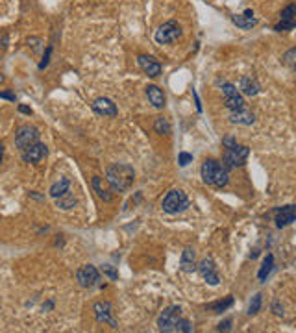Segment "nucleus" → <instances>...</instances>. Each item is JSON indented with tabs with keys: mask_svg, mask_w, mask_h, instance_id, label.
<instances>
[{
	"mask_svg": "<svg viewBox=\"0 0 296 333\" xmlns=\"http://www.w3.org/2000/svg\"><path fill=\"white\" fill-rule=\"evenodd\" d=\"M93 311H95V318L97 322L100 324H109L113 329H117V320H115V311H113L111 302H106V300H100L93 306Z\"/></svg>",
	"mask_w": 296,
	"mask_h": 333,
	"instance_id": "9d476101",
	"label": "nucleus"
},
{
	"mask_svg": "<svg viewBox=\"0 0 296 333\" xmlns=\"http://www.w3.org/2000/svg\"><path fill=\"white\" fill-rule=\"evenodd\" d=\"M250 156V148L245 146V144H233V146H228L224 148V154H222V161L220 163L224 165L226 169H237V167H243L246 163V159Z\"/></svg>",
	"mask_w": 296,
	"mask_h": 333,
	"instance_id": "20e7f679",
	"label": "nucleus"
},
{
	"mask_svg": "<svg viewBox=\"0 0 296 333\" xmlns=\"http://www.w3.org/2000/svg\"><path fill=\"white\" fill-rule=\"evenodd\" d=\"M137 63L150 78H158L161 74V63L158 59H154L152 56H139Z\"/></svg>",
	"mask_w": 296,
	"mask_h": 333,
	"instance_id": "dca6fc26",
	"label": "nucleus"
},
{
	"mask_svg": "<svg viewBox=\"0 0 296 333\" xmlns=\"http://www.w3.org/2000/svg\"><path fill=\"white\" fill-rule=\"evenodd\" d=\"M230 329H231V318H228V320H224V322H220L217 326V331H230Z\"/></svg>",
	"mask_w": 296,
	"mask_h": 333,
	"instance_id": "72a5a7b5",
	"label": "nucleus"
},
{
	"mask_svg": "<svg viewBox=\"0 0 296 333\" xmlns=\"http://www.w3.org/2000/svg\"><path fill=\"white\" fill-rule=\"evenodd\" d=\"M294 221H296V207L292 204L283 205L276 213V226L278 228H287V226H291Z\"/></svg>",
	"mask_w": 296,
	"mask_h": 333,
	"instance_id": "2eb2a0df",
	"label": "nucleus"
},
{
	"mask_svg": "<svg viewBox=\"0 0 296 333\" xmlns=\"http://www.w3.org/2000/svg\"><path fill=\"white\" fill-rule=\"evenodd\" d=\"M0 98H6V100H15V95L13 93H6V91H0Z\"/></svg>",
	"mask_w": 296,
	"mask_h": 333,
	"instance_id": "c9c22d12",
	"label": "nucleus"
},
{
	"mask_svg": "<svg viewBox=\"0 0 296 333\" xmlns=\"http://www.w3.org/2000/svg\"><path fill=\"white\" fill-rule=\"evenodd\" d=\"M272 311H274V315H278V317H283V306H280V302L272 304Z\"/></svg>",
	"mask_w": 296,
	"mask_h": 333,
	"instance_id": "f704fd0d",
	"label": "nucleus"
},
{
	"mask_svg": "<svg viewBox=\"0 0 296 333\" xmlns=\"http://www.w3.org/2000/svg\"><path fill=\"white\" fill-rule=\"evenodd\" d=\"M230 120L233 124H239V126H250V124H254V113L248 109V106L243 109H239V111H231L230 113Z\"/></svg>",
	"mask_w": 296,
	"mask_h": 333,
	"instance_id": "a211bd4d",
	"label": "nucleus"
},
{
	"mask_svg": "<svg viewBox=\"0 0 296 333\" xmlns=\"http://www.w3.org/2000/svg\"><path fill=\"white\" fill-rule=\"evenodd\" d=\"M272 268H274V256H272V254H269V256L263 259V265H261L259 272H257V278H259V282H267V278H269V274L272 272Z\"/></svg>",
	"mask_w": 296,
	"mask_h": 333,
	"instance_id": "393cba45",
	"label": "nucleus"
},
{
	"mask_svg": "<svg viewBox=\"0 0 296 333\" xmlns=\"http://www.w3.org/2000/svg\"><path fill=\"white\" fill-rule=\"evenodd\" d=\"M178 163H180V167H187L189 163H193V154H187V152H180Z\"/></svg>",
	"mask_w": 296,
	"mask_h": 333,
	"instance_id": "7c9ffc66",
	"label": "nucleus"
},
{
	"mask_svg": "<svg viewBox=\"0 0 296 333\" xmlns=\"http://www.w3.org/2000/svg\"><path fill=\"white\" fill-rule=\"evenodd\" d=\"M198 272L200 276L204 278V282L208 283V285H219L220 278H219V272H217V265H215V261L211 259V257H205V259H202V261L198 263Z\"/></svg>",
	"mask_w": 296,
	"mask_h": 333,
	"instance_id": "9b49d317",
	"label": "nucleus"
},
{
	"mask_svg": "<svg viewBox=\"0 0 296 333\" xmlns=\"http://www.w3.org/2000/svg\"><path fill=\"white\" fill-rule=\"evenodd\" d=\"M180 266L184 272H193L196 270V254L191 246H187L184 252H182V259H180Z\"/></svg>",
	"mask_w": 296,
	"mask_h": 333,
	"instance_id": "412c9836",
	"label": "nucleus"
},
{
	"mask_svg": "<svg viewBox=\"0 0 296 333\" xmlns=\"http://www.w3.org/2000/svg\"><path fill=\"white\" fill-rule=\"evenodd\" d=\"M91 106H93V111L97 113V115H102V117H117L119 115V109L115 106V102L106 97L97 98Z\"/></svg>",
	"mask_w": 296,
	"mask_h": 333,
	"instance_id": "ddd939ff",
	"label": "nucleus"
},
{
	"mask_svg": "<svg viewBox=\"0 0 296 333\" xmlns=\"http://www.w3.org/2000/svg\"><path fill=\"white\" fill-rule=\"evenodd\" d=\"M69 191H71V179L67 178V176H62V178L57 179L56 184L50 187V196L56 200V198H60V196L67 195Z\"/></svg>",
	"mask_w": 296,
	"mask_h": 333,
	"instance_id": "4be33fe9",
	"label": "nucleus"
},
{
	"mask_svg": "<svg viewBox=\"0 0 296 333\" xmlns=\"http://www.w3.org/2000/svg\"><path fill=\"white\" fill-rule=\"evenodd\" d=\"M231 306H233V298L228 296V298H224V300H219V302L210 304L208 309H210L211 313H222V311H226V309H230Z\"/></svg>",
	"mask_w": 296,
	"mask_h": 333,
	"instance_id": "a878e982",
	"label": "nucleus"
},
{
	"mask_svg": "<svg viewBox=\"0 0 296 333\" xmlns=\"http://www.w3.org/2000/svg\"><path fill=\"white\" fill-rule=\"evenodd\" d=\"M106 179L111 191L115 193H124L132 187L133 179H135V170L132 165L126 163H115L109 165L106 169Z\"/></svg>",
	"mask_w": 296,
	"mask_h": 333,
	"instance_id": "f257e3e1",
	"label": "nucleus"
},
{
	"mask_svg": "<svg viewBox=\"0 0 296 333\" xmlns=\"http://www.w3.org/2000/svg\"><path fill=\"white\" fill-rule=\"evenodd\" d=\"M200 176H202L205 185L215 187V189H222L230 181L228 169L220 161H217V159H205L204 163H202V167H200Z\"/></svg>",
	"mask_w": 296,
	"mask_h": 333,
	"instance_id": "f03ea898",
	"label": "nucleus"
},
{
	"mask_svg": "<svg viewBox=\"0 0 296 333\" xmlns=\"http://www.w3.org/2000/svg\"><path fill=\"white\" fill-rule=\"evenodd\" d=\"M91 185H93V191L97 193V196L100 200H104V202H111L113 200V195L102 185V178H100V176H93Z\"/></svg>",
	"mask_w": 296,
	"mask_h": 333,
	"instance_id": "5701e85b",
	"label": "nucleus"
},
{
	"mask_svg": "<svg viewBox=\"0 0 296 333\" xmlns=\"http://www.w3.org/2000/svg\"><path fill=\"white\" fill-rule=\"evenodd\" d=\"M182 37V26L176 21H167L159 26L156 34H154V39L158 45H170V43H176Z\"/></svg>",
	"mask_w": 296,
	"mask_h": 333,
	"instance_id": "39448f33",
	"label": "nucleus"
},
{
	"mask_svg": "<svg viewBox=\"0 0 296 333\" xmlns=\"http://www.w3.org/2000/svg\"><path fill=\"white\" fill-rule=\"evenodd\" d=\"M76 204H78V200H76V196H74V193H72V191H69L67 195L56 198V207H60V209H63V211L72 209V207H74Z\"/></svg>",
	"mask_w": 296,
	"mask_h": 333,
	"instance_id": "b1692460",
	"label": "nucleus"
},
{
	"mask_svg": "<svg viewBox=\"0 0 296 333\" xmlns=\"http://www.w3.org/2000/svg\"><path fill=\"white\" fill-rule=\"evenodd\" d=\"M46 154H48L46 144L37 141L36 144H32L26 150H22V159H24V163H39V161H43L46 158Z\"/></svg>",
	"mask_w": 296,
	"mask_h": 333,
	"instance_id": "f8f14e48",
	"label": "nucleus"
},
{
	"mask_svg": "<svg viewBox=\"0 0 296 333\" xmlns=\"http://www.w3.org/2000/svg\"><path fill=\"white\" fill-rule=\"evenodd\" d=\"M100 272H102L104 276L109 278V280H119V272L113 265H104L102 268H100Z\"/></svg>",
	"mask_w": 296,
	"mask_h": 333,
	"instance_id": "c756f323",
	"label": "nucleus"
},
{
	"mask_svg": "<svg viewBox=\"0 0 296 333\" xmlns=\"http://www.w3.org/2000/svg\"><path fill=\"white\" fill-rule=\"evenodd\" d=\"M2 82H4V76H2V74H0V83H2Z\"/></svg>",
	"mask_w": 296,
	"mask_h": 333,
	"instance_id": "ea45409f",
	"label": "nucleus"
},
{
	"mask_svg": "<svg viewBox=\"0 0 296 333\" xmlns=\"http://www.w3.org/2000/svg\"><path fill=\"white\" fill-rule=\"evenodd\" d=\"M294 15H296V6L294 4H289L285 10L281 11V19L280 22L274 26L276 32H289V30H294Z\"/></svg>",
	"mask_w": 296,
	"mask_h": 333,
	"instance_id": "4468645a",
	"label": "nucleus"
},
{
	"mask_svg": "<svg viewBox=\"0 0 296 333\" xmlns=\"http://www.w3.org/2000/svg\"><path fill=\"white\" fill-rule=\"evenodd\" d=\"M294 54H296V50H294V48H291V50H289L285 56H283V62H285L289 67L294 65Z\"/></svg>",
	"mask_w": 296,
	"mask_h": 333,
	"instance_id": "2f4dec72",
	"label": "nucleus"
},
{
	"mask_svg": "<svg viewBox=\"0 0 296 333\" xmlns=\"http://www.w3.org/2000/svg\"><path fill=\"white\" fill-rule=\"evenodd\" d=\"M222 95H224V106L230 111H239V109L246 108L245 98H243V95H241L239 89L235 87L233 83H222Z\"/></svg>",
	"mask_w": 296,
	"mask_h": 333,
	"instance_id": "0eeeda50",
	"label": "nucleus"
},
{
	"mask_svg": "<svg viewBox=\"0 0 296 333\" xmlns=\"http://www.w3.org/2000/svg\"><path fill=\"white\" fill-rule=\"evenodd\" d=\"M239 91L243 93V95H246V97H255V95H259L261 87H259V83H257L255 78L243 76L239 80Z\"/></svg>",
	"mask_w": 296,
	"mask_h": 333,
	"instance_id": "f3484780",
	"label": "nucleus"
},
{
	"mask_svg": "<svg viewBox=\"0 0 296 333\" xmlns=\"http://www.w3.org/2000/svg\"><path fill=\"white\" fill-rule=\"evenodd\" d=\"M180 318H182V308H180V306H169V308H165L158 318V329L163 333H174Z\"/></svg>",
	"mask_w": 296,
	"mask_h": 333,
	"instance_id": "423d86ee",
	"label": "nucleus"
},
{
	"mask_svg": "<svg viewBox=\"0 0 296 333\" xmlns=\"http://www.w3.org/2000/svg\"><path fill=\"white\" fill-rule=\"evenodd\" d=\"M76 282L80 287L93 289L100 283V270L95 265H83L76 272Z\"/></svg>",
	"mask_w": 296,
	"mask_h": 333,
	"instance_id": "6e6552de",
	"label": "nucleus"
},
{
	"mask_svg": "<svg viewBox=\"0 0 296 333\" xmlns=\"http://www.w3.org/2000/svg\"><path fill=\"white\" fill-rule=\"evenodd\" d=\"M191 331H193V326H191L189 320L180 318L178 324H176V331H174V333H191Z\"/></svg>",
	"mask_w": 296,
	"mask_h": 333,
	"instance_id": "c85d7f7f",
	"label": "nucleus"
},
{
	"mask_svg": "<svg viewBox=\"0 0 296 333\" xmlns=\"http://www.w3.org/2000/svg\"><path fill=\"white\" fill-rule=\"evenodd\" d=\"M154 132L159 135H169L170 133V124L165 117H158L154 120Z\"/></svg>",
	"mask_w": 296,
	"mask_h": 333,
	"instance_id": "bb28decb",
	"label": "nucleus"
},
{
	"mask_svg": "<svg viewBox=\"0 0 296 333\" xmlns=\"http://www.w3.org/2000/svg\"><path fill=\"white\" fill-rule=\"evenodd\" d=\"M50 54H52V46H48L45 52V56H43V62L39 63V69H45V67L48 65V62H50Z\"/></svg>",
	"mask_w": 296,
	"mask_h": 333,
	"instance_id": "473e14b6",
	"label": "nucleus"
},
{
	"mask_svg": "<svg viewBox=\"0 0 296 333\" xmlns=\"http://www.w3.org/2000/svg\"><path fill=\"white\" fill-rule=\"evenodd\" d=\"M39 141V130L36 126H30V124H26V126H21V128L17 130L15 133V144L17 148L21 150H26L28 146L32 144H36Z\"/></svg>",
	"mask_w": 296,
	"mask_h": 333,
	"instance_id": "1a4fd4ad",
	"label": "nucleus"
},
{
	"mask_svg": "<svg viewBox=\"0 0 296 333\" xmlns=\"http://www.w3.org/2000/svg\"><path fill=\"white\" fill-rule=\"evenodd\" d=\"M19 111L24 113V115H32V108H28V106H19Z\"/></svg>",
	"mask_w": 296,
	"mask_h": 333,
	"instance_id": "e433bc0d",
	"label": "nucleus"
},
{
	"mask_svg": "<svg viewBox=\"0 0 296 333\" xmlns=\"http://www.w3.org/2000/svg\"><path fill=\"white\" fill-rule=\"evenodd\" d=\"M2 158H4V146L0 143V163H2Z\"/></svg>",
	"mask_w": 296,
	"mask_h": 333,
	"instance_id": "58836bf2",
	"label": "nucleus"
},
{
	"mask_svg": "<svg viewBox=\"0 0 296 333\" xmlns=\"http://www.w3.org/2000/svg\"><path fill=\"white\" fill-rule=\"evenodd\" d=\"M146 97L150 100L154 108L158 109H163L165 108V102H167V98H165V93L158 87V85H148L146 87Z\"/></svg>",
	"mask_w": 296,
	"mask_h": 333,
	"instance_id": "6ab92c4d",
	"label": "nucleus"
},
{
	"mask_svg": "<svg viewBox=\"0 0 296 333\" xmlns=\"http://www.w3.org/2000/svg\"><path fill=\"white\" fill-rule=\"evenodd\" d=\"M231 21H233V24L243 28V30H250V28H254V26L257 24V19L254 17V11L252 10H246L243 15H233L231 17Z\"/></svg>",
	"mask_w": 296,
	"mask_h": 333,
	"instance_id": "aec40b11",
	"label": "nucleus"
},
{
	"mask_svg": "<svg viewBox=\"0 0 296 333\" xmlns=\"http://www.w3.org/2000/svg\"><path fill=\"white\" fill-rule=\"evenodd\" d=\"M0 46H2V48H6V46H8V36H2V41H0Z\"/></svg>",
	"mask_w": 296,
	"mask_h": 333,
	"instance_id": "4c0bfd02",
	"label": "nucleus"
},
{
	"mask_svg": "<svg viewBox=\"0 0 296 333\" xmlns=\"http://www.w3.org/2000/svg\"><path fill=\"white\" fill-rule=\"evenodd\" d=\"M189 198L182 189H172L165 195L163 202H161V209L167 213V215H178L182 211H185L189 207Z\"/></svg>",
	"mask_w": 296,
	"mask_h": 333,
	"instance_id": "7ed1b4c3",
	"label": "nucleus"
},
{
	"mask_svg": "<svg viewBox=\"0 0 296 333\" xmlns=\"http://www.w3.org/2000/svg\"><path fill=\"white\" fill-rule=\"evenodd\" d=\"M261 304H263V294L257 292V294L250 300V306H248V315H250V317L252 315H255V313H259Z\"/></svg>",
	"mask_w": 296,
	"mask_h": 333,
	"instance_id": "cd10ccee",
	"label": "nucleus"
}]
</instances>
